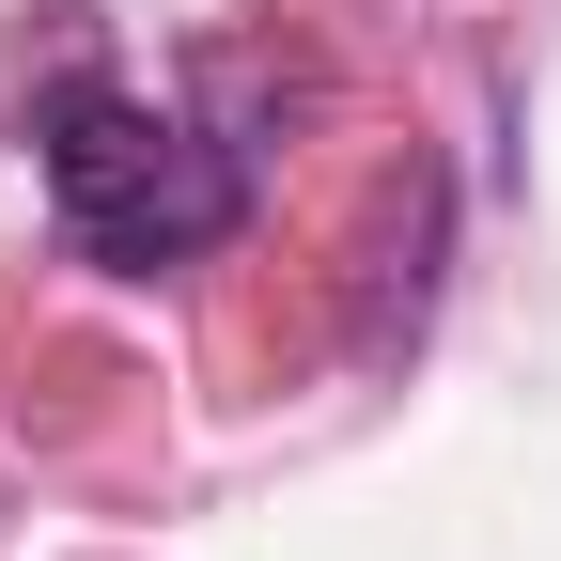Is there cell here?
<instances>
[{
    "label": "cell",
    "mask_w": 561,
    "mask_h": 561,
    "mask_svg": "<svg viewBox=\"0 0 561 561\" xmlns=\"http://www.w3.org/2000/svg\"><path fill=\"white\" fill-rule=\"evenodd\" d=\"M32 157H47V219L79 234L110 280L203 265V250L250 219L234 157H219L203 125H172L157 94H125V79H62V94H47V125H32Z\"/></svg>",
    "instance_id": "1"
}]
</instances>
